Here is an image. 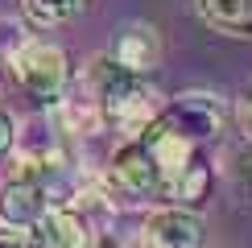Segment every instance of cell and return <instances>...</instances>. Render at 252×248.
Returning <instances> with one entry per match:
<instances>
[{
    "mask_svg": "<svg viewBox=\"0 0 252 248\" xmlns=\"http://www.w3.org/2000/svg\"><path fill=\"white\" fill-rule=\"evenodd\" d=\"M141 244L145 248H198L203 244V219L190 207H157L141 223Z\"/></svg>",
    "mask_w": 252,
    "mask_h": 248,
    "instance_id": "cell-4",
    "label": "cell"
},
{
    "mask_svg": "<svg viewBox=\"0 0 252 248\" xmlns=\"http://www.w3.org/2000/svg\"><path fill=\"white\" fill-rule=\"evenodd\" d=\"M108 178L120 194L128 199H165V186H161V170H157L149 145L141 137L136 141H124L116 153H112V165H108Z\"/></svg>",
    "mask_w": 252,
    "mask_h": 248,
    "instance_id": "cell-2",
    "label": "cell"
},
{
    "mask_svg": "<svg viewBox=\"0 0 252 248\" xmlns=\"http://www.w3.org/2000/svg\"><path fill=\"white\" fill-rule=\"evenodd\" d=\"M13 75L17 83L37 99H54L66 87V54L50 41H29L25 50L13 58Z\"/></svg>",
    "mask_w": 252,
    "mask_h": 248,
    "instance_id": "cell-3",
    "label": "cell"
},
{
    "mask_svg": "<svg viewBox=\"0 0 252 248\" xmlns=\"http://www.w3.org/2000/svg\"><path fill=\"white\" fill-rule=\"evenodd\" d=\"M29 46V37H25V25L21 21H8V17H0V54H4L8 62H13L21 50Z\"/></svg>",
    "mask_w": 252,
    "mask_h": 248,
    "instance_id": "cell-11",
    "label": "cell"
},
{
    "mask_svg": "<svg viewBox=\"0 0 252 248\" xmlns=\"http://www.w3.org/2000/svg\"><path fill=\"white\" fill-rule=\"evenodd\" d=\"M116 58L124 66L132 70V75H149L157 66V58H161V37H157L153 25H128L116 41Z\"/></svg>",
    "mask_w": 252,
    "mask_h": 248,
    "instance_id": "cell-8",
    "label": "cell"
},
{
    "mask_svg": "<svg viewBox=\"0 0 252 248\" xmlns=\"http://www.w3.org/2000/svg\"><path fill=\"white\" fill-rule=\"evenodd\" d=\"M240 120H244V132L252 137V87L244 91V99H240Z\"/></svg>",
    "mask_w": 252,
    "mask_h": 248,
    "instance_id": "cell-14",
    "label": "cell"
},
{
    "mask_svg": "<svg viewBox=\"0 0 252 248\" xmlns=\"http://www.w3.org/2000/svg\"><path fill=\"white\" fill-rule=\"evenodd\" d=\"M198 13L223 33H252V0H198Z\"/></svg>",
    "mask_w": 252,
    "mask_h": 248,
    "instance_id": "cell-9",
    "label": "cell"
},
{
    "mask_svg": "<svg viewBox=\"0 0 252 248\" xmlns=\"http://www.w3.org/2000/svg\"><path fill=\"white\" fill-rule=\"evenodd\" d=\"M0 248H37V240L25 227H4L0 223Z\"/></svg>",
    "mask_w": 252,
    "mask_h": 248,
    "instance_id": "cell-12",
    "label": "cell"
},
{
    "mask_svg": "<svg viewBox=\"0 0 252 248\" xmlns=\"http://www.w3.org/2000/svg\"><path fill=\"white\" fill-rule=\"evenodd\" d=\"M17 137H21V132H17V116H13L8 108H0V153H8V149H13V145H17Z\"/></svg>",
    "mask_w": 252,
    "mask_h": 248,
    "instance_id": "cell-13",
    "label": "cell"
},
{
    "mask_svg": "<svg viewBox=\"0 0 252 248\" xmlns=\"http://www.w3.org/2000/svg\"><path fill=\"white\" fill-rule=\"evenodd\" d=\"M165 116H170L190 141L203 145V141H211L215 132L223 128V103H219V95H207V91H186V95H178L170 108H165Z\"/></svg>",
    "mask_w": 252,
    "mask_h": 248,
    "instance_id": "cell-6",
    "label": "cell"
},
{
    "mask_svg": "<svg viewBox=\"0 0 252 248\" xmlns=\"http://www.w3.org/2000/svg\"><path fill=\"white\" fill-rule=\"evenodd\" d=\"M54 211L50 207V190H46V170H33V165H17L13 178L0 182V223L4 227H37L46 215Z\"/></svg>",
    "mask_w": 252,
    "mask_h": 248,
    "instance_id": "cell-1",
    "label": "cell"
},
{
    "mask_svg": "<svg viewBox=\"0 0 252 248\" xmlns=\"http://www.w3.org/2000/svg\"><path fill=\"white\" fill-rule=\"evenodd\" d=\"M37 248H91L87 244V223L70 207H54L37 227H33Z\"/></svg>",
    "mask_w": 252,
    "mask_h": 248,
    "instance_id": "cell-7",
    "label": "cell"
},
{
    "mask_svg": "<svg viewBox=\"0 0 252 248\" xmlns=\"http://www.w3.org/2000/svg\"><path fill=\"white\" fill-rule=\"evenodd\" d=\"M83 8V0H25V13L33 25L50 29V25H66L70 17H75Z\"/></svg>",
    "mask_w": 252,
    "mask_h": 248,
    "instance_id": "cell-10",
    "label": "cell"
},
{
    "mask_svg": "<svg viewBox=\"0 0 252 248\" xmlns=\"http://www.w3.org/2000/svg\"><path fill=\"white\" fill-rule=\"evenodd\" d=\"M141 87H145L141 75H132L116 54H112V58H95V62H91V70H87V91L99 99V108L108 112V120L116 116V112H120Z\"/></svg>",
    "mask_w": 252,
    "mask_h": 248,
    "instance_id": "cell-5",
    "label": "cell"
}]
</instances>
